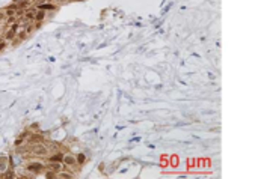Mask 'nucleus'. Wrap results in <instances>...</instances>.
I'll use <instances>...</instances> for the list:
<instances>
[{
	"mask_svg": "<svg viewBox=\"0 0 258 179\" xmlns=\"http://www.w3.org/2000/svg\"><path fill=\"white\" fill-rule=\"evenodd\" d=\"M45 17H47V14H45V11L39 9L38 12H35V18H33V20H36V21H44V20H45Z\"/></svg>",
	"mask_w": 258,
	"mask_h": 179,
	"instance_id": "obj_7",
	"label": "nucleus"
},
{
	"mask_svg": "<svg viewBox=\"0 0 258 179\" xmlns=\"http://www.w3.org/2000/svg\"><path fill=\"white\" fill-rule=\"evenodd\" d=\"M6 47H8V44H6V42H3V41L0 42V51H2L3 48H6Z\"/></svg>",
	"mask_w": 258,
	"mask_h": 179,
	"instance_id": "obj_15",
	"label": "nucleus"
},
{
	"mask_svg": "<svg viewBox=\"0 0 258 179\" xmlns=\"http://www.w3.org/2000/svg\"><path fill=\"white\" fill-rule=\"evenodd\" d=\"M62 163L65 164V169H67V167H76V165H77L76 157H72V155H63Z\"/></svg>",
	"mask_w": 258,
	"mask_h": 179,
	"instance_id": "obj_4",
	"label": "nucleus"
},
{
	"mask_svg": "<svg viewBox=\"0 0 258 179\" xmlns=\"http://www.w3.org/2000/svg\"><path fill=\"white\" fill-rule=\"evenodd\" d=\"M55 176H56V178H72L74 175H72V173H68V172H61V170H59Z\"/></svg>",
	"mask_w": 258,
	"mask_h": 179,
	"instance_id": "obj_9",
	"label": "nucleus"
},
{
	"mask_svg": "<svg viewBox=\"0 0 258 179\" xmlns=\"http://www.w3.org/2000/svg\"><path fill=\"white\" fill-rule=\"evenodd\" d=\"M62 165H63V163L53 161V163H50V164H48V169H50V170H53V172H59V170H63V169H62Z\"/></svg>",
	"mask_w": 258,
	"mask_h": 179,
	"instance_id": "obj_5",
	"label": "nucleus"
},
{
	"mask_svg": "<svg viewBox=\"0 0 258 179\" xmlns=\"http://www.w3.org/2000/svg\"><path fill=\"white\" fill-rule=\"evenodd\" d=\"M33 30H35V29H33V24H30V23H27V24H26V26H24V30H23V32L26 33V35H29V33H32V32H33Z\"/></svg>",
	"mask_w": 258,
	"mask_h": 179,
	"instance_id": "obj_11",
	"label": "nucleus"
},
{
	"mask_svg": "<svg viewBox=\"0 0 258 179\" xmlns=\"http://www.w3.org/2000/svg\"><path fill=\"white\" fill-rule=\"evenodd\" d=\"M47 169L44 164L41 163H29L26 165V170L29 172V173H33V175H39V173H44V170Z\"/></svg>",
	"mask_w": 258,
	"mask_h": 179,
	"instance_id": "obj_1",
	"label": "nucleus"
},
{
	"mask_svg": "<svg viewBox=\"0 0 258 179\" xmlns=\"http://www.w3.org/2000/svg\"><path fill=\"white\" fill-rule=\"evenodd\" d=\"M15 21V17H8V21H6V24H12Z\"/></svg>",
	"mask_w": 258,
	"mask_h": 179,
	"instance_id": "obj_14",
	"label": "nucleus"
},
{
	"mask_svg": "<svg viewBox=\"0 0 258 179\" xmlns=\"http://www.w3.org/2000/svg\"><path fill=\"white\" fill-rule=\"evenodd\" d=\"M18 29H20V24L18 23H12L11 24V27L9 29H6V39H9V41H12V39L15 38V35H17V32H18Z\"/></svg>",
	"mask_w": 258,
	"mask_h": 179,
	"instance_id": "obj_3",
	"label": "nucleus"
},
{
	"mask_svg": "<svg viewBox=\"0 0 258 179\" xmlns=\"http://www.w3.org/2000/svg\"><path fill=\"white\" fill-rule=\"evenodd\" d=\"M62 158H63V154H62V152H56V154H53V155H50V158H48V161H50V163H53V161H57V163H62Z\"/></svg>",
	"mask_w": 258,
	"mask_h": 179,
	"instance_id": "obj_6",
	"label": "nucleus"
},
{
	"mask_svg": "<svg viewBox=\"0 0 258 179\" xmlns=\"http://www.w3.org/2000/svg\"><path fill=\"white\" fill-rule=\"evenodd\" d=\"M76 161H77V164H85L86 163V155L85 154H78L77 157H76Z\"/></svg>",
	"mask_w": 258,
	"mask_h": 179,
	"instance_id": "obj_10",
	"label": "nucleus"
},
{
	"mask_svg": "<svg viewBox=\"0 0 258 179\" xmlns=\"http://www.w3.org/2000/svg\"><path fill=\"white\" fill-rule=\"evenodd\" d=\"M18 2H20V0H14V3H18Z\"/></svg>",
	"mask_w": 258,
	"mask_h": 179,
	"instance_id": "obj_16",
	"label": "nucleus"
},
{
	"mask_svg": "<svg viewBox=\"0 0 258 179\" xmlns=\"http://www.w3.org/2000/svg\"><path fill=\"white\" fill-rule=\"evenodd\" d=\"M38 8H39V9H42V11H45V9L55 11V9H56V5H53V3H44V5H39Z\"/></svg>",
	"mask_w": 258,
	"mask_h": 179,
	"instance_id": "obj_8",
	"label": "nucleus"
},
{
	"mask_svg": "<svg viewBox=\"0 0 258 179\" xmlns=\"http://www.w3.org/2000/svg\"><path fill=\"white\" fill-rule=\"evenodd\" d=\"M32 152H33L35 155H38V157H44V155H47L48 148L45 146V144H42V143H35L33 146H32Z\"/></svg>",
	"mask_w": 258,
	"mask_h": 179,
	"instance_id": "obj_2",
	"label": "nucleus"
},
{
	"mask_svg": "<svg viewBox=\"0 0 258 179\" xmlns=\"http://www.w3.org/2000/svg\"><path fill=\"white\" fill-rule=\"evenodd\" d=\"M33 18H35V11H27L24 14V20H29L30 21V20H33Z\"/></svg>",
	"mask_w": 258,
	"mask_h": 179,
	"instance_id": "obj_13",
	"label": "nucleus"
},
{
	"mask_svg": "<svg viewBox=\"0 0 258 179\" xmlns=\"http://www.w3.org/2000/svg\"><path fill=\"white\" fill-rule=\"evenodd\" d=\"M29 5H30V0H24V2H21V3H15L17 9H24L26 6H29Z\"/></svg>",
	"mask_w": 258,
	"mask_h": 179,
	"instance_id": "obj_12",
	"label": "nucleus"
}]
</instances>
